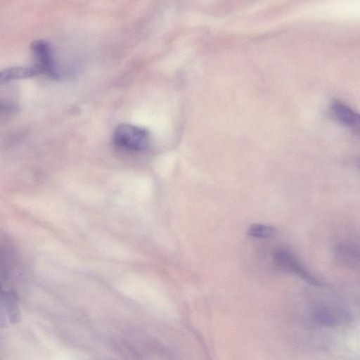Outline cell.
<instances>
[{
  "instance_id": "1",
  "label": "cell",
  "mask_w": 360,
  "mask_h": 360,
  "mask_svg": "<svg viewBox=\"0 0 360 360\" xmlns=\"http://www.w3.org/2000/svg\"><path fill=\"white\" fill-rule=\"evenodd\" d=\"M112 141L120 149L138 152L145 150L150 141L148 131L132 124H120L115 129Z\"/></svg>"
},
{
  "instance_id": "5",
  "label": "cell",
  "mask_w": 360,
  "mask_h": 360,
  "mask_svg": "<svg viewBox=\"0 0 360 360\" xmlns=\"http://www.w3.org/2000/svg\"><path fill=\"white\" fill-rule=\"evenodd\" d=\"M20 319L15 295L9 291L1 292V325L15 324Z\"/></svg>"
},
{
  "instance_id": "3",
  "label": "cell",
  "mask_w": 360,
  "mask_h": 360,
  "mask_svg": "<svg viewBox=\"0 0 360 360\" xmlns=\"http://www.w3.org/2000/svg\"><path fill=\"white\" fill-rule=\"evenodd\" d=\"M273 258L276 266L283 270L293 273L312 285H321L290 250L278 248L274 251Z\"/></svg>"
},
{
  "instance_id": "7",
  "label": "cell",
  "mask_w": 360,
  "mask_h": 360,
  "mask_svg": "<svg viewBox=\"0 0 360 360\" xmlns=\"http://www.w3.org/2000/svg\"><path fill=\"white\" fill-rule=\"evenodd\" d=\"M276 233L275 227L263 224H253L248 230V234L256 238H269Z\"/></svg>"
},
{
  "instance_id": "2",
  "label": "cell",
  "mask_w": 360,
  "mask_h": 360,
  "mask_svg": "<svg viewBox=\"0 0 360 360\" xmlns=\"http://www.w3.org/2000/svg\"><path fill=\"white\" fill-rule=\"evenodd\" d=\"M31 51L36 61L34 66L40 73H44L53 79L60 78L59 68L49 43L43 39L35 40L31 44Z\"/></svg>"
},
{
  "instance_id": "6",
  "label": "cell",
  "mask_w": 360,
  "mask_h": 360,
  "mask_svg": "<svg viewBox=\"0 0 360 360\" xmlns=\"http://www.w3.org/2000/svg\"><path fill=\"white\" fill-rule=\"evenodd\" d=\"M40 73L34 65L32 67H13L5 69L1 72V82L30 77Z\"/></svg>"
},
{
  "instance_id": "4",
  "label": "cell",
  "mask_w": 360,
  "mask_h": 360,
  "mask_svg": "<svg viewBox=\"0 0 360 360\" xmlns=\"http://www.w3.org/2000/svg\"><path fill=\"white\" fill-rule=\"evenodd\" d=\"M335 117L345 125L360 130V113L345 103L334 100L330 105Z\"/></svg>"
}]
</instances>
